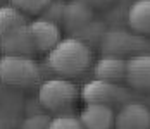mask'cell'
Listing matches in <instances>:
<instances>
[{"label":"cell","mask_w":150,"mask_h":129,"mask_svg":"<svg viewBox=\"0 0 150 129\" xmlns=\"http://www.w3.org/2000/svg\"><path fill=\"white\" fill-rule=\"evenodd\" d=\"M116 129H150V109L142 102H124L116 114Z\"/></svg>","instance_id":"obj_8"},{"label":"cell","mask_w":150,"mask_h":129,"mask_svg":"<svg viewBox=\"0 0 150 129\" xmlns=\"http://www.w3.org/2000/svg\"><path fill=\"white\" fill-rule=\"evenodd\" d=\"M26 23H28L26 21V14L21 12L12 4L0 5V38L5 36L14 28L21 26V24H26Z\"/></svg>","instance_id":"obj_14"},{"label":"cell","mask_w":150,"mask_h":129,"mask_svg":"<svg viewBox=\"0 0 150 129\" xmlns=\"http://www.w3.org/2000/svg\"><path fill=\"white\" fill-rule=\"evenodd\" d=\"M50 121L48 114H31L21 122V129H48Z\"/></svg>","instance_id":"obj_18"},{"label":"cell","mask_w":150,"mask_h":129,"mask_svg":"<svg viewBox=\"0 0 150 129\" xmlns=\"http://www.w3.org/2000/svg\"><path fill=\"white\" fill-rule=\"evenodd\" d=\"M85 4H88L91 9H105L110 4H114L116 0H83Z\"/></svg>","instance_id":"obj_19"},{"label":"cell","mask_w":150,"mask_h":129,"mask_svg":"<svg viewBox=\"0 0 150 129\" xmlns=\"http://www.w3.org/2000/svg\"><path fill=\"white\" fill-rule=\"evenodd\" d=\"M81 98L85 103H102V105H116L129 100L128 91L119 86V83H110L104 79H91L81 88Z\"/></svg>","instance_id":"obj_4"},{"label":"cell","mask_w":150,"mask_h":129,"mask_svg":"<svg viewBox=\"0 0 150 129\" xmlns=\"http://www.w3.org/2000/svg\"><path fill=\"white\" fill-rule=\"evenodd\" d=\"M126 83L133 90L150 91V54H136L128 59Z\"/></svg>","instance_id":"obj_11"},{"label":"cell","mask_w":150,"mask_h":129,"mask_svg":"<svg viewBox=\"0 0 150 129\" xmlns=\"http://www.w3.org/2000/svg\"><path fill=\"white\" fill-rule=\"evenodd\" d=\"M42 78L38 64L28 55H2L0 83L14 88H30Z\"/></svg>","instance_id":"obj_3"},{"label":"cell","mask_w":150,"mask_h":129,"mask_svg":"<svg viewBox=\"0 0 150 129\" xmlns=\"http://www.w3.org/2000/svg\"><path fill=\"white\" fill-rule=\"evenodd\" d=\"M126 66H128V60L124 57L104 55L102 59L97 60L93 67V74L97 79L121 83V81H126Z\"/></svg>","instance_id":"obj_12"},{"label":"cell","mask_w":150,"mask_h":129,"mask_svg":"<svg viewBox=\"0 0 150 129\" xmlns=\"http://www.w3.org/2000/svg\"><path fill=\"white\" fill-rule=\"evenodd\" d=\"M95 9H91L88 4L83 0H69L66 2L64 17H62V26L67 33H79L83 28H86L95 19Z\"/></svg>","instance_id":"obj_9"},{"label":"cell","mask_w":150,"mask_h":129,"mask_svg":"<svg viewBox=\"0 0 150 129\" xmlns=\"http://www.w3.org/2000/svg\"><path fill=\"white\" fill-rule=\"evenodd\" d=\"M48 129H85V126L81 124L79 117L66 112V114L54 115L50 124H48Z\"/></svg>","instance_id":"obj_15"},{"label":"cell","mask_w":150,"mask_h":129,"mask_svg":"<svg viewBox=\"0 0 150 129\" xmlns=\"http://www.w3.org/2000/svg\"><path fill=\"white\" fill-rule=\"evenodd\" d=\"M91 59L93 55L88 43L78 36H67L47 54L45 64L60 78H76L90 69Z\"/></svg>","instance_id":"obj_1"},{"label":"cell","mask_w":150,"mask_h":129,"mask_svg":"<svg viewBox=\"0 0 150 129\" xmlns=\"http://www.w3.org/2000/svg\"><path fill=\"white\" fill-rule=\"evenodd\" d=\"M143 47H145V42H143L142 35H138L135 31L128 33L122 29H112L102 36V52L105 55L124 57V55L131 54V57H133Z\"/></svg>","instance_id":"obj_5"},{"label":"cell","mask_w":150,"mask_h":129,"mask_svg":"<svg viewBox=\"0 0 150 129\" xmlns=\"http://www.w3.org/2000/svg\"><path fill=\"white\" fill-rule=\"evenodd\" d=\"M14 7L28 16H40L52 0H9Z\"/></svg>","instance_id":"obj_16"},{"label":"cell","mask_w":150,"mask_h":129,"mask_svg":"<svg viewBox=\"0 0 150 129\" xmlns=\"http://www.w3.org/2000/svg\"><path fill=\"white\" fill-rule=\"evenodd\" d=\"M79 97H81V91L67 78L47 79L38 88V103L50 114L69 112Z\"/></svg>","instance_id":"obj_2"},{"label":"cell","mask_w":150,"mask_h":129,"mask_svg":"<svg viewBox=\"0 0 150 129\" xmlns=\"http://www.w3.org/2000/svg\"><path fill=\"white\" fill-rule=\"evenodd\" d=\"M128 24L138 35L150 36V0H135L129 5Z\"/></svg>","instance_id":"obj_13"},{"label":"cell","mask_w":150,"mask_h":129,"mask_svg":"<svg viewBox=\"0 0 150 129\" xmlns=\"http://www.w3.org/2000/svg\"><path fill=\"white\" fill-rule=\"evenodd\" d=\"M0 91H2V90H0Z\"/></svg>","instance_id":"obj_20"},{"label":"cell","mask_w":150,"mask_h":129,"mask_svg":"<svg viewBox=\"0 0 150 129\" xmlns=\"http://www.w3.org/2000/svg\"><path fill=\"white\" fill-rule=\"evenodd\" d=\"M30 31L35 42L36 54H48L57 43L62 40L60 36V28L57 23L48 21L45 17H38L30 23Z\"/></svg>","instance_id":"obj_7"},{"label":"cell","mask_w":150,"mask_h":129,"mask_svg":"<svg viewBox=\"0 0 150 129\" xmlns=\"http://www.w3.org/2000/svg\"><path fill=\"white\" fill-rule=\"evenodd\" d=\"M64 9H66V2L64 0H52L45 9H43V12L40 14V17H45L48 21H54L57 24H62Z\"/></svg>","instance_id":"obj_17"},{"label":"cell","mask_w":150,"mask_h":129,"mask_svg":"<svg viewBox=\"0 0 150 129\" xmlns=\"http://www.w3.org/2000/svg\"><path fill=\"white\" fill-rule=\"evenodd\" d=\"M0 52L4 55H28L36 54L35 42L30 31V23L21 24L0 38Z\"/></svg>","instance_id":"obj_6"},{"label":"cell","mask_w":150,"mask_h":129,"mask_svg":"<svg viewBox=\"0 0 150 129\" xmlns=\"http://www.w3.org/2000/svg\"><path fill=\"white\" fill-rule=\"evenodd\" d=\"M85 129H116V114L110 105L86 103L79 114Z\"/></svg>","instance_id":"obj_10"}]
</instances>
